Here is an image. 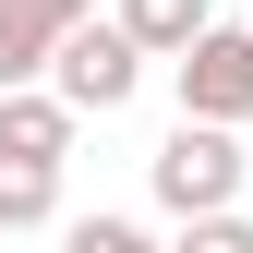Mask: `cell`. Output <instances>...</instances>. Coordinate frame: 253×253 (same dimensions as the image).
<instances>
[{"label": "cell", "mask_w": 253, "mask_h": 253, "mask_svg": "<svg viewBox=\"0 0 253 253\" xmlns=\"http://www.w3.org/2000/svg\"><path fill=\"white\" fill-rule=\"evenodd\" d=\"M145 181H157L169 217H229L241 181H253V157H241V133H217V121H181V133L145 157Z\"/></svg>", "instance_id": "1"}, {"label": "cell", "mask_w": 253, "mask_h": 253, "mask_svg": "<svg viewBox=\"0 0 253 253\" xmlns=\"http://www.w3.org/2000/svg\"><path fill=\"white\" fill-rule=\"evenodd\" d=\"M133 84H145V48L121 37V12H109V24L84 12L73 37H60V60H48V97H73L84 121H109V109H133Z\"/></svg>", "instance_id": "2"}, {"label": "cell", "mask_w": 253, "mask_h": 253, "mask_svg": "<svg viewBox=\"0 0 253 253\" xmlns=\"http://www.w3.org/2000/svg\"><path fill=\"white\" fill-rule=\"evenodd\" d=\"M169 84H181V121L241 133V121H253V37H241V24H205V37L169 60Z\"/></svg>", "instance_id": "3"}, {"label": "cell", "mask_w": 253, "mask_h": 253, "mask_svg": "<svg viewBox=\"0 0 253 253\" xmlns=\"http://www.w3.org/2000/svg\"><path fill=\"white\" fill-rule=\"evenodd\" d=\"M97 12V0H0V97L12 84H48V60H60V37Z\"/></svg>", "instance_id": "4"}, {"label": "cell", "mask_w": 253, "mask_h": 253, "mask_svg": "<svg viewBox=\"0 0 253 253\" xmlns=\"http://www.w3.org/2000/svg\"><path fill=\"white\" fill-rule=\"evenodd\" d=\"M73 97H48V84H12V97H0V169H60V157H73Z\"/></svg>", "instance_id": "5"}, {"label": "cell", "mask_w": 253, "mask_h": 253, "mask_svg": "<svg viewBox=\"0 0 253 253\" xmlns=\"http://www.w3.org/2000/svg\"><path fill=\"white\" fill-rule=\"evenodd\" d=\"M205 24H217L205 0H121V37H133L145 60H181V48L205 37Z\"/></svg>", "instance_id": "6"}, {"label": "cell", "mask_w": 253, "mask_h": 253, "mask_svg": "<svg viewBox=\"0 0 253 253\" xmlns=\"http://www.w3.org/2000/svg\"><path fill=\"white\" fill-rule=\"evenodd\" d=\"M60 217V169H0V229H48Z\"/></svg>", "instance_id": "7"}, {"label": "cell", "mask_w": 253, "mask_h": 253, "mask_svg": "<svg viewBox=\"0 0 253 253\" xmlns=\"http://www.w3.org/2000/svg\"><path fill=\"white\" fill-rule=\"evenodd\" d=\"M60 253H169V241H145L133 217H73V229H60Z\"/></svg>", "instance_id": "8"}, {"label": "cell", "mask_w": 253, "mask_h": 253, "mask_svg": "<svg viewBox=\"0 0 253 253\" xmlns=\"http://www.w3.org/2000/svg\"><path fill=\"white\" fill-rule=\"evenodd\" d=\"M169 253H253V217H241V205H229V217H181Z\"/></svg>", "instance_id": "9"}]
</instances>
